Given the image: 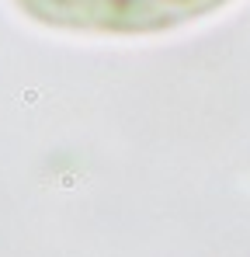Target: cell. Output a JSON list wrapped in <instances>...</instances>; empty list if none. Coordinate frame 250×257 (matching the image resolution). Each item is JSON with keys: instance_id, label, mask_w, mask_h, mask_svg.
<instances>
[{"instance_id": "obj_1", "label": "cell", "mask_w": 250, "mask_h": 257, "mask_svg": "<svg viewBox=\"0 0 250 257\" xmlns=\"http://www.w3.org/2000/svg\"><path fill=\"white\" fill-rule=\"evenodd\" d=\"M14 4L52 28L143 35L201 18L223 7L226 0H14Z\"/></svg>"}]
</instances>
